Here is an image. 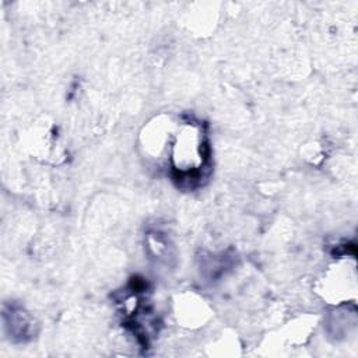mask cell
Returning <instances> with one entry per match:
<instances>
[{"mask_svg":"<svg viewBox=\"0 0 358 358\" xmlns=\"http://www.w3.org/2000/svg\"><path fill=\"white\" fill-rule=\"evenodd\" d=\"M171 166L183 182H197L207 159V143L199 124L186 123L176 133L169 151Z\"/></svg>","mask_w":358,"mask_h":358,"instance_id":"1","label":"cell"}]
</instances>
